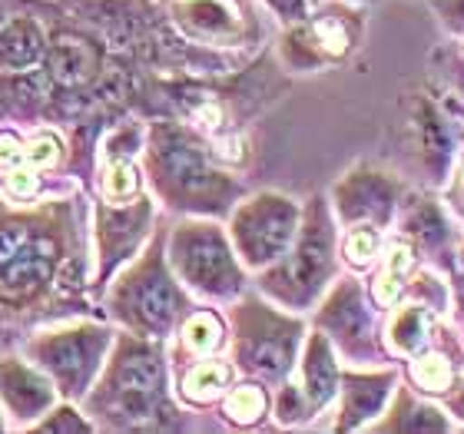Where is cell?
Instances as JSON below:
<instances>
[{
	"label": "cell",
	"instance_id": "6da1fadb",
	"mask_svg": "<svg viewBox=\"0 0 464 434\" xmlns=\"http://www.w3.org/2000/svg\"><path fill=\"white\" fill-rule=\"evenodd\" d=\"M77 265V226L63 203L10 209L0 203V315L44 319L63 305ZM63 312V309H60Z\"/></svg>",
	"mask_w": 464,
	"mask_h": 434
},
{
	"label": "cell",
	"instance_id": "7a4b0ae2",
	"mask_svg": "<svg viewBox=\"0 0 464 434\" xmlns=\"http://www.w3.org/2000/svg\"><path fill=\"white\" fill-rule=\"evenodd\" d=\"M90 415L110 428H140L166 411L163 358L136 338H120L113 362L87 401Z\"/></svg>",
	"mask_w": 464,
	"mask_h": 434
},
{
	"label": "cell",
	"instance_id": "3957f363",
	"mask_svg": "<svg viewBox=\"0 0 464 434\" xmlns=\"http://www.w3.org/2000/svg\"><path fill=\"white\" fill-rule=\"evenodd\" d=\"M110 312L136 335H166L173 328L176 315L183 312V295L160 259V246L116 282L110 292Z\"/></svg>",
	"mask_w": 464,
	"mask_h": 434
},
{
	"label": "cell",
	"instance_id": "277c9868",
	"mask_svg": "<svg viewBox=\"0 0 464 434\" xmlns=\"http://www.w3.org/2000/svg\"><path fill=\"white\" fill-rule=\"evenodd\" d=\"M110 348V328L73 325L53 328L27 342V355L34 365L57 385V395L80 398L90 391V381L100 371V362Z\"/></svg>",
	"mask_w": 464,
	"mask_h": 434
},
{
	"label": "cell",
	"instance_id": "5b68a950",
	"mask_svg": "<svg viewBox=\"0 0 464 434\" xmlns=\"http://www.w3.org/2000/svg\"><path fill=\"white\" fill-rule=\"evenodd\" d=\"M150 166H153V179L176 206H223L226 193H232L236 186L213 173L206 166V156L199 153V146L189 143V136H183L173 126H160L153 133V146H150Z\"/></svg>",
	"mask_w": 464,
	"mask_h": 434
},
{
	"label": "cell",
	"instance_id": "8992f818",
	"mask_svg": "<svg viewBox=\"0 0 464 434\" xmlns=\"http://www.w3.org/2000/svg\"><path fill=\"white\" fill-rule=\"evenodd\" d=\"M173 265L203 295H232L242 285V272L232 262L223 232L216 226L189 222L173 232Z\"/></svg>",
	"mask_w": 464,
	"mask_h": 434
},
{
	"label": "cell",
	"instance_id": "52a82bcc",
	"mask_svg": "<svg viewBox=\"0 0 464 434\" xmlns=\"http://www.w3.org/2000/svg\"><path fill=\"white\" fill-rule=\"evenodd\" d=\"M332 269V226L319 199L309 206L305 222H302V239L292 252L289 265L266 275V289L276 292L285 302H305L319 289Z\"/></svg>",
	"mask_w": 464,
	"mask_h": 434
},
{
	"label": "cell",
	"instance_id": "ba28073f",
	"mask_svg": "<svg viewBox=\"0 0 464 434\" xmlns=\"http://www.w3.org/2000/svg\"><path fill=\"white\" fill-rule=\"evenodd\" d=\"M299 222V209L289 203L285 196H256L252 203H246L232 219V239L236 249L242 252V259L249 265H266L276 262L292 242Z\"/></svg>",
	"mask_w": 464,
	"mask_h": 434
},
{
	"label": "cell",
	"instance_id": "9c48e42d",
	"mask_svg": "<svg viewBox=\"0 0 464 434\" xmlns=\"http://www.w3.org/2000/svg\"><path fill=\"white\" fill-rule=\"evenodd\" d=\"M239 322V338H236V355L249 371L266 378L282 375L292 365L295 355V338L302 328L295 322H282L262 309V305H246L236 315Z\"/></svg>",
	"mask_w": 464,
	"mask_h": 434
},
{
	"label": "cell",
	"instance_id": "30bf717a",
	"mask_svg": "<svg viewBox=\"0 0 464 434\" xmlns=\"http://www.w3.org/2000/svg\"><path fill=\"white\" fill-rule=\"evenodd\" d=\"M57 385L44 371L24 365L17 358H0V405L20 428H30L37 418L50 415Z\"/></svg>",
	"mask_w": 464,
	"mask_h": 434
},
{
	"label": "cell",
	"instance_id": "8fae6325",
	"mask_svg": "<svg viewBox=\"0 0 464 434\" xmlns=\"http://www.w3.org/2000/svg\"><path fill=\"white\" fill-rule=\"evenodd\" d=\"M146 219H150V206L146 199L133 206L123 203H103L100 206V269L97 282H103L113 272L116 262H123L126 256H133L136 242L143 239Z\"/></svg>",
	"mask_w": 464,
	"mask_h": 434
},
{
	"label": "cell",
	"instance_id": "7c38bea8",
	"mask_svg": "<svg viewBox=\"0 0 464 434\" xmlns=\"http://www.w3.org/2000/svg\"><path fill=\"white\" fill-rule=\"evenodd\" d=\"M47 50V34L34 14H0V73L37 67Z\"/></svg>",
	"mask_w": 464,
	"mask_h": 434
},
{
	"label": "cell",
	"instance_id": "4fadbf2b",
	"mask_svg": "<svg viewBox=\"0 0 464 434\" xmlns=\"http://www.w3.org/2000/svg\"><path fill=\"white\" fill-rule=\"evenodd\" d=\"M179 24H183L193 37L203 40H229L239 34V20L229 10L226 0H183L179 7Z\"/></svg>",
	"mask_w": 464,
	"mask_h": 434
},
{
	"label": "cell",
	"instance_id": "5bb4252c",
	"mask_svg": "<svg viewBox=\"0 0 464 434\" xmlns=\"http://www.w3.org/2000/svg\"><path fill=\"white\" fill-rule=\"evenodd\" d=\"M302 398L309 401L312 408H322L335 395V365H332L329 355V342L322 335H315L305 348V362H302Z\"/></svg>",
	"mask_w": 464,
	"mask_h": 434
},
{
	"label": "cell",
	"instance_id": "9a60e30c",
	"mask_svg": "<svg viewBox=\"0 0 464 434\" xmlns=\"http://www.w3.org/2000/svg\"><path fill=\"white\" fill-rule=\"evenodd\" d=\"M229 375L232 371L226 362H199L183 375V398H189L196 405H209L223 395Z\"/></svg>",
	"mask_w": 464,
	"mask_h": 434
},
{
	"label": "cell",
	"instance_id": "2e32d148",
	"mask_svg": "<svg viewBox=\"0 0 464 434\" xmlns=\"http://www.w3.org/2000/svg\"><path fill=\"white\" fill-rule=\"evenodd\" d=\"M103 176H100V189H103V199L107 203H126L133 199L136 189H140V173L136 166L130 163V156H103Z\"/></svg>",
	"mask_w": 464,
	"mask_h": 434
},
{
	"label": "cell",
	"instance_id": "e0dca14e",
	"mask_svg": "<svg viewBox=\"0 0 464 434\" xmlns=\"http://www.w3.org/2000/svg\"><path fill=\"white\" fill-rule=\"evenodd\" d=\"M385 398V388H382V378H355L352 388L345 391V408H342V428L358 425L362 418H368L378 408V401Z\"/></svg>",
	"mask_w": 464,
	"mask_h": 434
},
{
	"label": "cell",
	"instance_id": "ac0fdd59",
	"mask_svg": "<svg viewBox=\"0 0 464 434\" xmlns=\"http://www.w3.org/2000/svg\"><path fill=\"white\" fill-rule=\"evenodd\" d=\"M219 342H223V325L209 312H196L193 319L183 325V345L193 355H209L213 348H219Z\"/></svg>",
	"mask_w": 464,
	"mask_h": 434
},
{
	"label": "cell",
	"instance_id": "d6986e66",
	"mask_svg": "<svg viewBox=\"0 0 464 434\" xmlns=\"http://www.w3.org/2000/svg\"><path fill=\"white\" fill-rule=\"evenodd\" d=\"M226 415H229L232 421H239V425L259 421V418L266 415V395H262V388H256V385L236 388V391L226 398Z\"/></svg>",
	"mask_w": 464,
	"mask_h": 434
},
{
	"label": "cell",
	"instance_id": "ffe728a7",
	"mask_svg": "<svg viewBox=\"0 0 464 434\" xmlns=\"http://www.w3.org/2000/svg\"><path fill=\"white\" fill-rule=\"evenodd\" d=\"M388 335H392V345L395 352H415L421 345V338H425V315L418 309H401L388 328Z\"/></svg>",
	"mask_w": 464,
	"mask_h": 434
},
{
	"label": "cell",
	"instance_id": "44dd1931",
	"mask_svg": "<svg viewBox=\"0 0 464 434\" xmlns=\"http://www.w3.org/2000/svg\"><path fill=\"white\" fill-rule=\"evenodd\" d=\"M415 381L428 391H441L451 385V365L441 355H425L415 362Z\"/></svg>",
	"mask_w": 464,
	"mask_h": 434
},
{
	"label": "cell",
	"instance_id": "7402d4cb",
	"mask_svg": "<svg viewBox=\"0 0 464 434\" xmlns=\"http://www.w3.org/2000/svg\"><path fill=\"white\" fill-rule=\"evenodd\" d=\"M378 252V232L368 229V226H358V229H352V236H348L345 242V256L352 265H365V262H372V256Z\"/></svg>",
	"mask_w": 464,
	"mask_h": 434
},
{
	"label": "cell",
	"instance_id": "603a6c76",
	"mask_svg": "<svg viewBox=\"0 0 464 434\" xmlns=\"http://www.w3.org/2000/svg\"><path fill=\"white\" fill-rule=\"evenodd\" d=\"M37 431H90V421H83V418L73 411V408H57V411H50V418H44V421H37Z\"/></svg>",
	"mask_w": 464,
	"mask_h": 434
},
{
	"label": "cell",
	"instance_id": "cb8c5ba5",
	"mask_svg": "<svg viewBox=\"0 0 464 434\" xmlns=\"http://www.w3.org/2000/svg\"><path fill=\"white\" fill-rule=\"evenodd\" d=\"M272 10H279L282 20H302L305 17V0H269Z\"/></svg>",
	"mask_w": 464,
	"mask_h": 434
},
{
	"label": "cell",
	"instance_id": "d4e9b609",
	"mask_svg": "<svg viewBox=\"0 0 464 434\" xmlns=\"http://www.w3.org/2000/svg\"><path fill=\"white\" fill-rule=\"evenodd\" d=\"M0 431H4V418H0Z\"/></svg>",
	"mask_w": 464,
	"mask_h": 434
}]
</instances>
